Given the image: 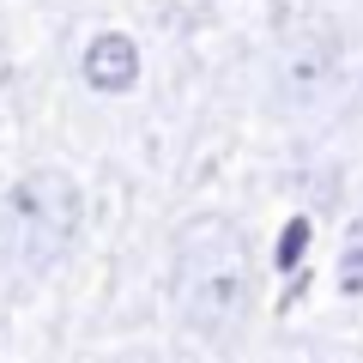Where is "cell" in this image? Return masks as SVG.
<instances>
[{
  "instance_id": "5b68a950",
  "label": "cell",
  "mask_w": 363,
  "mask_h": 363,
  "mask_svg": "<svg viewBox=\"0 0 363 363\" xmlns=\"http://www.w3.org/2000/svg\"><path fill=\"white\" fill-rule=\"evenodd\" d=\"M339 279H345L351 297H363V242H351V248H345V260H339Z\"/></svg>"
},
{
  "instance_id": "7a4b0ae2",
  "label": "cell",
  "mask_w": 363,
  "mask_h": 363,
  "mask_svg": "<svg viewBox=\"0 0 363 363\" xmlns=\"http://www.w3.org/2000/svg\"><path fill=\"white\" fill-rule=\"evenodd\" d=\"M85 230V194L67 169L43 164L0 194V267L13 279H49Z\"/></svg>"
},
{
  "instance_id": "3957f363",
  "label": "cell",
  "mask_w": 363,
  "mask_h": 363,
  "mask_svg": "<svg viewBox=\"0 0 363 363\" xmlns=\"http://www.w3.org/2000/svg\"><path fill=\"white\" fill-rule=\"evenodd\" d=\"M345 85L351 67L333 25H291L260 61V104H267V116L291 121V128L333 116L345 104Z\"/></svg>"
},
{
  "instance_id": "8992f818",
  "label": "cell",
  "mask_w": 363,
  "mask_h": 363,
  "mask_svg": "<svg viewBox=\"0 0 363 363\" xmlns=\"http://www.w3.org/2000/svg\"><path fill=\"white\" fill-rule=\"evenodd\" d=\"M104 363H176L169 351H152V345H128V351H116V357H104Z\"/></svg>"
},
{
  "instance_id": "277c9868",
  "label": "cell",
  "mask_w": 363,
  "mask_h": 363,
  "mask_svg": "<svg viewBox=\"0 0 363 363\" xmlns=\"http://www.w3.org/2000/svg\"><path fill=\"white\" fill-rule=\"evenodd\" d=\"M79 79H85L97 97H121V91L140 85V43L128 30H97L79 55Z\"/></svg>"
},
{
  "instance_id": "6da1fadb",
  "label": "cell",
  "mask_w": 363,
  "mask_h": 363,
  "mask_svg": "<svg viewBox=\"0 0 363 363\" xmlns=\"http://www.w3.org/2000/svg\"><path fill=\"white\" fill-rule=\"evenodd\" d=\"M260 303L255 242L230 212H194L169 242V315L200 345H236Z\"/></svg>"
}]
</instances>
